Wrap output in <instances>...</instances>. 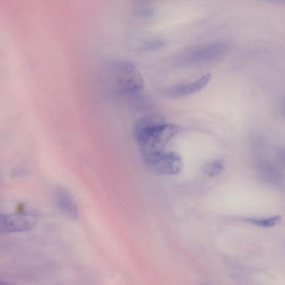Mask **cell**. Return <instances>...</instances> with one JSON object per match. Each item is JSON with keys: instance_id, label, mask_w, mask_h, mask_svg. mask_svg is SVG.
Returning <instances> with one entry per match:
<instances>
[{"instance_id": "6da1fadb", "label": "cell", "mask_w": 285, "mask_h": 285, "mask_svg": "<svg viewBox=\"0 0 285 285\" xmlns=\"http://www.w3.org/2000/svg\"><path fill=\"white\" fill-rule=\"evenodd\" d=\"M181 131V127L166 122L133 134L144 159L149 165L165 152L167 144Z\"/></svg>"}, {"instance_id": "7a4b0ae2", "label": "cell", "mask_w": 285, "mask_h": 285, "mask_svg": "<svg viewBox=\"0 0 285 285\" xmlns=\"http://www.w3.org/2000/svg\"><path fill=\"white\" fill-rule=\"evenodd\" d=\"M109 71L113 93L119 97L132 96L142 90L144 80L141 72L131 61L118 59L109 62Z\"/></svg>"}, {"instance_id": "3957f363", "label": "cell", "mask_w": 285, "mask_h": 285, "mask_svg": "<svg viewBox=\"0 0 285 285\" xmlns=\"http://www.w3.org/2000/svg\"><path fill=\"white\" fill-rule=\"evenodd\" d=\"M228 48V45L223 42L204 44L182 55L177 63L181 65H192L208 62L222 57Z\"/></svg>"}, {"instance_id": "277c9868", "label": "cell", "mask_w": 285, "mask_h": 285, "mask_svg": "<svg viewBox=\"0 0 285 285\" xmlns=\"http://www.w3.org/2000/svg\"><path fill=\"white\" fill-rule=\"evenodd\" d=\"M36 223V218L29 214H4L0 219V231L2 233L27 232L34 228Z\"/></svg>"}, {"instance_id": "5b68a950", "label": "cell", "mask_w": 285, "mask_h": 285, "mask_svg": "<svg viewBox=\"0 0 285 285\" xmlns=\"http://www.w3.org/2000/svg\"><path fill=\"white\" fill-rule=\"evenodd\" d=\"M212 77L211 74H206L194 82L166 87L164 89V93L167 97L170 98L187 97L202 90L207 85H208Z\"/></svg>"}, {"instance_id": "8992f818", "label": "cell", "mask_w": 285, "mask_h": 285, "mask_svg": "<svg viewBox=\"0 0 285 285\" xmlns=\"http://www.w3.org/2000/svg\"><path fill=\"white\" fill-rule=\"evenodd\" d=\"M149 166L160 174L177 175L182 171L183 161L181 155L176 152H165Z\"/></svg>"}, {"instance_id": "52a82bcc", "label": "cell", "mask_w": 285, "mask_h": 285, "mask_svg": "<svg viewBox=\"0 0 285 285\" xmlns=\"http://www.w3.org/2000/svg\"><path fill=\"white\" fill-rule=\"evenodd\" d=\"M54 198L56 205L63 215L72 220H76L79 218V210L68 190L58 187L54 191Z\"/></svg>"}, {"instance_id": "ba28073f", "label": "cell", "mask_w": 285, "mask_h": 285, "mask_svg": "<svg viewBox=\"0 0 285 285\" xmlns=\"http://www.w3.org/2000/svg\"><path fill=\"white\" fill-rule=\"evenodd\" d=\"M166 122L164 117L159 114H150L144 115L135 123L133 127V133L165 124Z\"/></svg>"}, {"instance_id": "9c48e42d", "label": "cell", "mask_w": 285, "mask_h": 285, "mask_svg": "<svg viewBox=\"0 0 285 285\" xmlns=\"http://www.w3.org/2000/svg\"><path fill=\"white\" fill-rule=\"evenodd\" d=\"M225 169V161L218 159L211 160L207 163L204 167L203 171L207 176L215 177L219 176Z\"/></svg>"}, {"instance_id": "30bf717a", "label": "cell", "mask_w": 285, "mask_h": 285, "mask_svg": "<svg viewBox=\"0 0 285 285\" xmlns=\"http://www.w3.org/2000/svg\"><path fill=\"white\" fill-rule=\"evenodd\" d=\"M247 221L252 224L264 228H270L275 226L279 224L281 221L280 216H275L265 219H255V218H249Z\"/></svg>"}, {"instance_id": "8fae6325", "label": "cell", "mask_w": 285, "mask_h": 285, "mask_svg": "<svg viewBox=\"0 0 285 285\" xmlns=\"http://www.w3.org/2000/svg\"><path fill=\"white\" fill-rule=\"evenodd\" d=\"M166 42L162 39H154L145 42L141 47V50L144 51H151L158 49H160L166 46Z\"/></svg>"}, {"instance_id": "7c38bea8", "label": "cell", "mask_w": 285, "mask_h": 285, "mask_svg": "<svg viewBox=\"0 0 285 285\" xmlns=\"http://www.w3.org/2000/svg\"><path fill=\"white\" fill-rule=\"evenodd\" d=\"M138 14L143 18H152L155 14V10L150 6H140L138 9Z\"/></svg>"}, {"instance_id": "4fadbf2b", "label": "cell", "mask_w": 285, "mask_h": 285, "mask_svg": "<svg viewBox=\"0 0 285 285\" xmlns=\"http://www.w3.org/2000/svg\"><path fill=\"white\" fill-rule=\"evenodd\" d=\"M279 156L281 158V160L285 165V149H282L280 150V152H278Z\"/></svg>"}, {"instance_id": "5bb4252c", "label": "cell", "mask_w": 285, "mask_h": 285, "mask_svg": "<svg viewBox=\"0 0 285 285\" xmlns=\"http://www.w3.org/2000/svg\"><path fill=\"white\" fill-rule=\"evenodd\" d=\"M0 285H13V284H11L8 282L1 281V282H0Z\"/></svg>"}]
</instances>
